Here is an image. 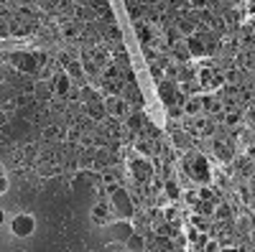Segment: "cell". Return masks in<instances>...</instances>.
<instances>
[{"label":"cell","instance_id":"6da1fadb","mask_svg":"<svg viewBox=\"0 0 255 252\" xmlns=\"http://www.w3.org/2000/svg\"><path fill=\"white\" fill-rule=\"evenodd\" d=\"M184 173L189 176V179L199 181V184H209V179H212V171H209V160L204 156H189L184 163H182Z\"/></svg>","mask_w":255,"mask_h":252},{"label":"cell","instance_id":"7a4b0ae2","mask_svg":"<svg viewBox=\"0 0 255 252\" xmlns=\"http://www.w3.org/2000/svg\"><path fill=\"white\" fill-rule=\"evenodd\" d=\"M110 206H112V212H115V214H120L123 219H130V217H133V212H136L133 196L128 194V189H125V186L115 189L112 194H110Z\"/></svg>","mask_w":255,"mask_h":252},{"label":"cell","instance_id":"3957f363","mask_svg":"<svg viewBox=\"0 0 255 252\" xmlns=\"http://www.w3.org/2000/svg\"><path fill=\"white\" fill-rule=\"evenodd\" d=\"M105 107H108V117H117V120H125L130 115V107H128V99L120 97V94H110L105 99Z\"/></svg>","mask_w":255,"mask_h":252},{"label":"cell","instance_id":"277c9868","mask_svg":"<svg viewBox=\"0 0 255 252\" xmlns=\"http://www.w3.org/2000/svg\"><path fill=\"white\" fill-rule=\"evenodd\" d=\"M10 229L16 237H31L36 232V219L31 214H18L16 219L10 221Z\"/></svg>","mask_w":255,"mask_h":252},{"label":"cell","instance_id":"5b68a950","mask_svg":"<svg viewBox=\"0 0 255 252\" xmlns=\"http://www.w3.org/2000/svg\"><path fill=\"white\" fill-rule=\"evenodd\" d=\"M130 173L136 176L138 184H148V181L153 179V166H151V163L146 160V156H143V158H136V160L130 163Z\"/></svg>","mask_w":255,"mask_h":252},{"label":"cell","instance_id":"8992f818","mask_svg":"<svg viewBox=\"0 0 255 252\" xmlns=\"http://www.w3.org/2000/svg\"><path fill=\"white\" fill-rule=\"evenodd\" d=\"M13 64H16V69L21 71V74H34L38 71V59H36V54H13Z\"/></svg>","mask_w":255,"mask_h":252},{"label":"cell","instance_id":"52a82bcc","mask_svg":"<svg viewBox=\"0 0 255 252\" xmlns=\"http://www.w3.org/2000/svg\"><path fill=\"white\" fill-rule=\"evenodd\" d=\"M158 97L163 105H176V97H179V84L174 79H163L158 84Z\"/></svg>","mask_w":255,"mask_h":252},{"label":"cell","instance_id":"ba28073f","mask_svg":"<svg viewBox=\"0 0 255 252\" xmlns=\"http://www.w3.org/2000/svg\"><path fill=\"white\" fill-rule=\"evenodd\" d=\"M82 105H84V112H87V117H89V120H105V117H108V107H105V102L102 99H89V102H82Z\"/></svg>","mask_w":255,"mask_h":252},{"label":"cell","instance_id":"9c48e42d","mask_svg":"<svg viewBox=\"0 0 255 252\" xmlns=\"http://www.w3.org/2000/svg\"><path fill=\"white\" fill-rule=\"evenodd\" d=\"M51 87H54V94L56 97H69V92H72V77L67 71H59L56 77L51 79Z\"/></svg>","mask_w":255,"mask_h":252},{"label":"cell","instance_id":"30bf717a","mask_svg":"<svg viewBox=\"0 0 255 252\" xmlns=\"http://www.w3.org/2000/svg\"><path fill=\"white\" fill-rule=\"evenodd\" d=\"M110 219H112V206H108L105 201L92 206V221H95V224H108Z\"/></svg>","mask_w":255,"mask_h":252},{"label":"cell","instance_id":"8fae6325","mask_svg":"<svg viewBox=\"0 0 255 252\" xmlns=\"http://www.w3.org/2000/svg\"><path fill=\"white\" fill-rule=\"evenodd\" d=\"M184 46H186L189 56H204V54H207V41L199 38V36H189V38L184 41Z\"/></svg>","mask_w":255,"mask_h":252},{"label":"cell","instance_id":"7c38bea8","mask_svg":"<svg viewBox=\"0 0 255 252\" xmlns=\"http://www.w3.org/2000/svg\"><path fill=\"white\" fill-rule=\"evenodd\" d=\"M212 148H215V156H217L222 163H230L232 156H235V153H232V145H230L227 140H219V138H217V140L212 143Z\"/></svg>","mask_w":255,"mask_h":252},{"label":"cell","instance_id":"4fadbf2b","mask_svg":"<svg viewBox=\"0 0 255 252\" xmlns=\"http://www.w3.org/2000/svg\"><path fill=\"white\" fill-rule=\"evenodd\" d=\"M146 117H143V112H130L128 117H125V127L130 130V132H143L146 130Z\"/></svg>","mask_w":255,"mask_h":252},{"label":"cell","instance_id":"5bb4252c","mask_svg":"<svg viewBox=\"0 0 255 252\" xmlns=\"http://www.w3.org/2000/svg\"><path fill=\"white\" fill-rule=\"evenodd\" d=\"M136 151L141 153V156H156L158 151H161V148H158V143L153 140V138H141L138 143H136Z\"/></svg>","mask_w":255,"mask_h":252},{"label":"cell","instance_id":"9a60e30c","mask_svg":"<svg viewBox=\"0 0 255 252\" xmlns=\"http://www.w3.org/2000/svg\"><path fill=\"white\" fill-rule=\"evenodd\" d=\"M130 234H133V224H130V221H117V224H112V237H115V240L125 242Z\"/></svg>","mask_w":255,"mask_h":252},{"label":"cell","instance_id":"2e32d148","mask_svg":"<svg viewBox=\"0 0 255 252\" xmlns=\"http://www.w3.org/2000/svg\"><path fill=\"white\" fill-rule=\"evenodd\" d=\"M202 110L209 112V115H219L224 110V102L222 99H215V97H202Z\"/></svg>","mask_w":255,"mask_h":252},{"label":"cell","instance_id":"e0dca14e","mask_svg":"<svg viewBox=\"0 0 255 252\" xmlns=\"http://www.w3.org/2000/svg\"><path fill=\"white\" fill-rule=\"evenodd\" d=\"M102 181H105V191H108V194H112L115 189H120V186H123V184H120V176H117V171H105Z\"/></svg>","mask_w":255,"mask_h":252},{"label":"cell","instance_id":"ac0fdd59","mask_svg":"<svg viewBox=\"0 0 255 252\" xmlns=\"http://www.w3.org/2000/svg\"><path fill=\"white\" fill-rule=\"evenodd\" d=\"M202 112V97H189L186 102H184V115H189V117H197Z\"/></svg>","mask_w":255,"mask_h":252},{"label":"cell","instance_id":"d6986e66","mask_svg":"<svg viewBox=\"0 0 255 252\" xmlns=\"http://www.w3.org/2000/svg\"><path fill=\"white\" fill-rule=\"evenodd\" d=\"M125 250H133V252H138V250H146V237L141 232H133L128 240H125Z\"/></svg>","mask_w":255,"mask_h":252},{"label":"cell","instance_id":"ffe728a7","mask_svg":"<svg viewBox=\"0 0 255 252\" xmlns=\"http://www.w3.org/2000/svg\"><path fill=\"white\" fill-rule=\"evenodd\" d=\"M199 90H202V84H199L197 79H184L182 84H179V92H182L184 97H194Z\"/></svg>","mask_w":255,"mask_h":252},{"label":"cell","instance_id":"44dd1931","mask_svg":"<svg viewBox=\"0 0 255 252\" xmlns=\"http://www.w3.org/2000/svg\"><path fill=\"white\" fill-rule=\"evenodd\" d=\"M51 94H54V87H51V84L36 82V87H34V97H36L38 102H46V99H49Z\"/></svg>","mask_w":255,"mask_h":252},{"label":"cell","instance_id":"7402d4cb","mask_svg":"<svg viewBox=\"0 0 255 252\" xmlns=\"http://www.w3.org/2000/svg\"><path fill=\"white\" fill-rule=\"evenodd\" d=\"M215 74H217V71H215L212 66H202V69H199V74H197V82L204 87V90H209V84H212Z\"/></svg>","mask_w":255,"mask_h":252},{"label":"cell","instance_id":"603a6c76","mask_svg":"<svg viewBox=\"0 0 255 252\" xmlns=\"http://www.w3.org/2000/svg\"><path fill=\"white\" fill-rule=\"evenodd\" d=\"M176 28H179V33H184V36H194L197 33V21L194 18H182L176 23Z\"/></svg>","mask_w":255,"mask_h":252},{"label":"cell","instance_id":"cb8c5ba5","mask_svg":"<svg viewBox=\"0 0 255 252\" xmlns=\"http://www.w3.org/2000/svg\"><path fill=\"white\" fill-rule=\"evenodd\" d=\"M163 194H166L171 201H176L179 196H182V189H179V184L174 179H166V184H163Z\"/></svg>","mask_w":255,"mask_h":252},{"label":"cell","instance_id":"d4e9b609","mask_svg":"<svg viewBox=\"0 0 255 252\" xmlns=\"http://www.w3.org/2000/svg\"><path fill=\"white\" fill-rule=\"evenodd\" d=\"M102 90L108 92V97L110 94H123V82H120V79H105Z\"/></svg>","mask_w":255,"mask_h":252},{"label":"cell","instance_id":"484cf974","mask_svg":"<svg viewBox=\"0 0 255 252\" xmlns=\"http://www.w3.org/2000/svg\"><path fill=\"white\" fill-rule=\"evenodd\" d=\"M67 74L72 79H82L84 77V64L79 62H67Z\"/></svg>","mask_w":255,"mask_h":252},{"label":"cell","instance_id":"4316f807","mask_svg":"<svg viewBox=\"0 0 255 252\" xmlns=\"http://www.w3.org/2000/svg\"><path fill=\"white\" fill-rule=\"evenodd\" d=\"M240 123V112L235 110V107H227V112H224V125L227 127H235Z\"/></svg>","mask_w":255,"mask_h":252},{"label":"cell","instance_id":"83f0119b","mask_svg":"<svg viewBox=\"0 0 255 252\" xmlns=\"http://www.w3.org/2000/svg\"><path fill=\"white\" fill-rule=\"evenodd\" d=\"M237 166H240V173H243L245 179H248V176H250V179H253V173H255V163H253L250 158H245V160H240Z\"/></svg>","mask_w":255,"mask_h":252},{"label":"cell","instance_id":"f1b7e54d","mask_svg":"<svg viewBox=\"0 0 255 252\" xmlns=\"http://www.w3.org/2000/svg\"><path fill=\"white\" fill-rule=\"evenodd\" d=\"M77 23L79 21H72V23H64V36H69V38H74L79 33V28H77Z\"/></svg>","mask_w":255,"mask_h":252},{"label":"cell","instance_id":"f546056e","mask_svg":"<svg viewBox=\"0 0 255 252\" xmlns=\"http://www.w3.org/2000/svg\"><path fill=\"white\" fill-rule=\"evenodd\" d=\"M166 115H169V117H182V115H184V107H182V105H166Z\"/></svg>","mask_w":255,"mask_h":252},{"label":"cell","instance_id":"4dcf8cb0","mask_svg":"<svg viewBox=\"0 0 255 252\" xmlns=\"http://www.w3.org/2000/svg\"><path fill=\"white\" fill-rule=\"evenodd\" d=\"M79 97H82L84 102H89V99H95V97H97V92L92 90V87H87V84H84V87H82V92H79Z\"/></svg>","mask_w":255,"mask_h":252},{"label":"cell","instance_id":"1f68e13d","mask_svg":"<svg viewBox=\"0 0 255 252\" xmlns=\"http://www.w3.org/2000/svg\"><path fill=\"white\" fill-rule=\"evenodd\" d=\"M174 143H176V148H186V145H189V138L184 135V132H174Z\"/></svg>","mask_w":255,"mask_h":252},{"label":"cell","instance_id":"d6a6232c","mask_svg":"<svg viewBox=\"0 0 255 252\" xmlns=\"http://www.w3.org/2000/svg\"><path fill=\"white\" fill-rule=\"evenodd\" d=\"M199 199H204V201H215V196H212V189L202 186V189H199Z\"/></svg>","mask_w":255,"mask_h":252},{"label":"cell","instance_id":"836d02e7","mask_svg":"<svg viewBox=\"0 0 255 252\" xmlns=\"http://www.w3.org/2000/svg\"><path fill=\"white\" fill-rule=\"evenodd\" d=\"M77 16L79 18H95V10L92 8H77Z\"/></svg>","mask_w":255,"mask_h":252},{"label":"cell","instance_id":"e575fe53","mask_svg":"<svg viewBox=\"0 0 255 252\" xmlns=\"http://www.w3.org/2000/svg\"><path fill=\"white\" fill-rule=\"evenodd\" d=\"M230 214H232V212H230V206H219V209L215 212V217H217V219H227Z\"/></svg>","mask_w":255,"mask_h":252},{"label":"cell","instance_id":"d590c367","mask_svg":"<svg viewBox=\"0 0 255 252\" xmlns=\"http://www.w3.org/2000/svg\"><path fill=\"white\" fill-rule=\"evenodd\" d=\"M10 33V23H5V21H0V38H5Z\"/></svg>","mask_w":255,"mask_h":252},{"label":"cell","instance_id":"8d00e7d4","mask_svg":"<svg viewBox=\"0 0 255 252\" xmlns=\"http://www.w3.org/2000/svg\"><path fill=\"white\" fill-rule=\"evenodd\" d=\"M163 217H166L169 221H176V217H179V212L174 209V206H169V209H166V214H163Z\"/></svg>","mask_w":255,"mask_h":252},{"label":"cell","instance_id":"74e56055","mask_svg":"<svg viewBox=\"0 0 255 252\" xmlns=\"http://www.w3.org/2000/svg\"><path fill=\"white\" fill-rule=\"evenodd\" d=\"M5 191H8V179H5V176H0V196H3Z\"/></svg>","mask_w":255,"mask_h":252},{"label":"cell","instance_id":"f35d334b","mask_svg":"<svg viewBox=\"0 0 255 252\" xmlns=\"http://www.w3.org/2000/svg\"><path fill=\"white\" fill-rule=\"evenodd\" d=\"M227 21H230V23H237V21H240L237 10H230V13H227Z\"/></svg>","mask_w":255,"mask_h":252},{"label":"cell","instance_id":"ab89813d","mask_svg":"<svg viewBox=\"0 0 255 252\" xmlns=\"http://www.w3.org/2000/svg\"><path fill=\"white\" fill-rule=\"evenodd\" d=\"M248 13L255 18V0H248Z\"/></svg>","mask_w":255,"mask_h":252},{"label":"cell","instance_id":"60d3db41","mask_svg":"<svg viewBox=\"0 0 255 252\" xmlns=\"http://www.w3.org/2000/svg\"><path fill=\"white\" fill-rule=\"evenodd\" d=\"M248 158H255V145H248Z\"/></svg>","mask_w":255,"mask_h":252},{"label":"cell","instance_id":"b9f144b4","mask_svg":"<svg viewBox=\"0 0 255 252\" xmlns=\"http://www.w3.org/2000/svg\"><path fill=\"white\" fill-rule=\"evenodd\" d=\"M3 221H5V212L0 209V227H3Z\"/></svg>","mask_w":255,"mask_h":252},{"label":"cell","instance_id":"7bdbcfd3","mask_svg":"<svg viewBox=\"0 0 255 252\" xmlns=\"http://www.w3.org/2000/svg\"><path fill=\"white\" fill-rule=\"evenodd\" d=\"M0 176H5V171H3V166H0Z\"/></svg>","mask_w":255,"mask_h":252},{"label":"cell","instance_id":"ee69618b","mask_svg":"<svg viewBox=\"0 0 255 252\" xmlns=\"http://www.w3.org/2000/svg\"><path fill=\"white\" fill-rule=\"evenodd\" d=\"M0 64H3V54H0Z\"/></svg>","mask_w":255,"mask_h":252}]
</instances>
